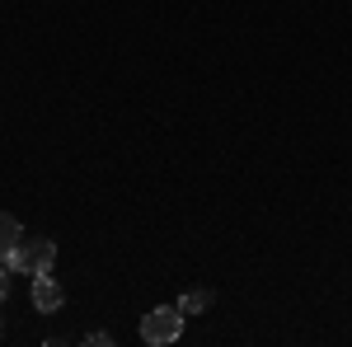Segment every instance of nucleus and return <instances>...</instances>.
Instances as JSON below:
<instances>
[{
    "label": "nucleus",
    "mask_w": 352,
    "mask_h": 347,
    "mask_svg": "<svg viewBox=\"0 0 352 347\" xmlns=\"http://www.w3.org/2000/svg\"><path fill=\"white\" fill-rule=\"evenodd\" d=\"M5 263L14 267V272H28V277H38V272H52V263H56V244H52V240H19V244H14V254H10Z\"/></svg>",
    "instance_id": "obj_1"
},
{
    "label": "nucleus",
    "mask_w": 352,
    "mask_h": 347,
    "mask_svg": "<svg viewBox=\"0 0 352 347\" xmlns=\"http://www.w3.org/2000/svg\"><path fill=\"white\" fill-rule=\"evenodd\" d=\"M207 305H212V291H202V287H197V291H188L184 300H179V310H184V315H202Z\"/></svg>",
    "instance_id": "obj_5"
},
{
    "label": "nucleus",
    "mask_w": 352,
    "mask_h": 347,
    "mask_svg": "<svg viewBox=\"0 0 352 347\" xmlns=\"http://www.w3.org/2000/svg\"><path fill=\"white\" fill-rule=\"evenodd\" d=\"M61 300H66V291L52 282V272H38L33 277V305H38V315H56Z\"/></svg>",
    "instance_id": "obj_3"
},
{
    "label": "nucleus",
    "mask_w": 352,
    "mask_h": 347,
    "mask_svg": "<svg viewBox=\"0 0 352 347\" xmlns=\"http://www.w3.org/2000/svg\"><path fill=\"white\" fill-rule=\"evenodd\" d=\"M24 240V230H19V221H14V216H5L0 212V263H5V258H10V254H14V244Z\"/></svg>",
    "instance_id": "obj_4"
},
{
    "label": "nucleus",
    "mask_w": 352,
    "mask_h": 347,
    "mask_svg": "<svg viewBox=\"0 0 352 347\" xmlns=\"http://www.w3.org/2000/svg\"><path fill=\"white\" fill-rule=\"evenodd\" d=\"M184 333V310L179 305H155L146 320H141V338L151 347H164V343H174Z\"/></svg>",
    "instance_id": "obj_2"
},
{
    "label": "nucleus",
    "mask_w": 352,
    "mask_h": 347,
    "mask_svg": "<svg viewBox=\"0 0 352 347\" xmlns=\"http://www.w3.org/2000/svg\"><path fill=\"white\" fill-rule=\"evenodd\" d=\"M10 295V263H0V300Z\"/></svg>",
    "instance_id": "obj_6"
}]
</instances>
